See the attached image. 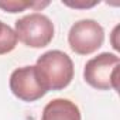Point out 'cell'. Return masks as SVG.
I'll return each mask as SVG.
<instances>
[{
	"label": "cell",
	"instance_id": "6da1fadb",
	"mask_svg": "<svg viewBox=\"0 0 120 120\" xmlns=\"http://www.w3.org/2000/svg\"><path fill=\"white\" fill-rule=\"evenodd\" d=\"M37 76L42 88L48 90H62L74 79V62L68 54L51 49L44 52L35 64Z\"/></svg>",
	"mask_w": 120,
	"mask_h": 120
},
{
	"label": "cell",
	"instance_id": "7a4b0ae2",
	"mask_svg": "<svg viewBox=\"0 0 120 120\" xmlns=\"http://www.w3.org/2000/svg\"><path fill=\"white\" fill-rule=\"evenodd\" d=\"M119 64L120 58L116 54L102 52L86 62L83 69V79L89 86L98 90H117Z\"/></svg>",
	"mask_w": 120,
	"mask_h": 120
},
{
	"label": "cell",
	"instance_id": "3957f363",
	"mask_svg": "<svg viewBox=\"0 0 120 120\" xmlns=\"http://www.w3.org/2000/svg\"><path fill=\"white\" fill-rule=\"evenodd\" d=\"M16 35L31 48L47 47L54 38V24L42 13H30L16 21Z\"/></svg>",
	"mask_w": 120,
	"mask_h": 120
},
{
	"label": "cell",
	"instance_id": "277c9868",
	"mask_svg": "<svg viewBox=\"0 0 120 120\" xmlns=\"http://www.w3.org/2000/svg\"><path fill=\"white\" fill-rule=\"evenodd\" d=\"M105 41L103 27L92 20L85 19L76 21L68 33V44L78 55H89L98 51Z\"/></svg>",
	"mask_w": 120,
	"mask_h": 120
},
{
	"label": "cell",
	"instance_id": "5b68a950",
	"mask_svg": "<svg viewBox=\"0 0 120 120\" xmlns=\"http://www.w3.org/2000/svg\"><path fill=\"white\" fill-rule=\"evenodd\" d=\"M9 85L11 93L23 102H35L47 93L37 76L35 67L31 65L14 69L10 75Z\"/></svg>",
	"mask_w": 120,
	"mask_h": 120
},
{
	"label": "cell",
	"instance_id": "8992f818",
	"mask_svg": "<svg viewBox=\"0 0 120 120\" xmlns=\"http://www.w3.org/2000/svg\"><path fill=\"white\" fill-rule=\"evenodd\" d=\"M41 120H81V110L69 99L58 98L45 105Z\"/></svg>",
	"mask_w": 120,
	"mask_h": 120
},
{
	"label": "cell",
	"instance_id": "52a82bcc",
	"mask_svg": "<svg viewBox=\"0 0 120 120\" xmlns=\"http://www.w3.org/2000/svg\"><path fill=\"white\" fill-rule=\"evenodd\" d=\"M17 41L19 40H17L16 31L0 20V55L11 52L16 48Z\"/></svg>",
	"mask_w": 120,
	"mask_h": 120
},
{
	"label": "cell",
	"instance_id": "ba28073f",
	"mask_svg": "<svg viewBox=\"0 0 120 120\" xmlns=\"http://www.w3.org/2000/svg\"><path fill=\"white\" fill-rule=\"evenodd\" d=\"M49 4V2H21V0H14V2H0V9H3L9 13H20L26 9H44Z\"/></svg>",
	"mask_w": 120,
	"mask_h": 120
},
{
	"label": "cell",
	"instance_id": "9c48e42d",
	"mask_svg": "<svg viewBox=\"0 0 120 120\" xmlns=\"http://www.w3.org/2000/svg\"><path fill=\"white\" fill-rule=\"evenodd\" d=\"M64 4H67V6H69V7H75V9H79V7H82V9H88V7H93L95 4H96V2H92V3H69V2H62Z\"/></svg>",
	"mask_w": 120,
	"mask_h": 120
}]
</instances>
